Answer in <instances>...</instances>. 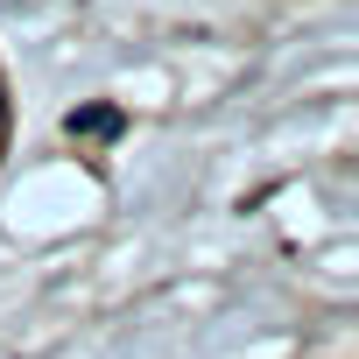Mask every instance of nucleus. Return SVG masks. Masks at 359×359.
I'll list each match as a JSON object with an SVG mask.
<instances>
[{
	"mask_svg": "<svg viewBox=\"0 0 359 359\" xmlns=\"http://www.w3.org/2000/svg\"><path fill=\"white\" fill-rule=\"evenodd\" d=\"M15 141V99H8V71H0V155H8Z\"/></svg>",
	"mask_w": 359,
	"mask_h": 359,
	"instance_id": "nucleus-1",
	"label": "nucleus"
}]
</instances>
